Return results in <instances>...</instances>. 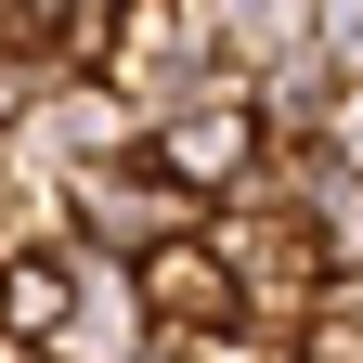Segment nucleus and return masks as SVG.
<instances>
[{
  "instance_id": "nucleus-1",
  "label": "nucleus",
  "mask_w": 363,
  "mask_h": 363,
  "mask_svg": "<svg viewBox=\"0 0 363 363\" xmlns=\"http://www.w3.org/2000/svg\"><path fill=\"white\" fill-rule=\"evenodd\" d=\"M195 195L156 169V156H104V169H65V247L78 259H143L169 234H195Z\"/></svg>"
},
{
  "instance_id": "nucleus-2",
  "label": "nucleus",
  "mask_w": 363,
  "mask_h": 363,
  "mask_svg": "<svg viewBox=\"0 0 363 363\" xmlns=\"http://www.w3.org/2000/svg\"><path fill=\"white\" fill-rule=\"evenodd\" d=\"M117 272H130V311H143L156 337H234V311H247L208 234H169V247H143V259H117Z\"/></svg>"
},
{
  "instance_id": "nucleus-3",
  "label": "nucleus",
  "mask_w": 363,
  "mask_h": 363,
  "mask_svg": "<svg viewBox=\"0 0 363 363\" xmlns=\"http://www.w3.org/2000/svg\"><path fill=\"white\" fill-rule=\"evenodd\" d=\"M65 311H78V247H13V259H0V337L52 350Z\"/></svg>"
}]
</instances>
